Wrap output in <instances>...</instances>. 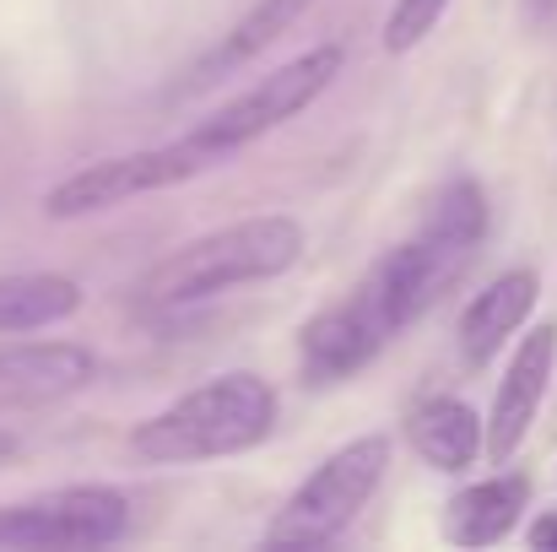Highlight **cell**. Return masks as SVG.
Returning a JSON list of instances; mask_svg holds the SVG:
<instances>
[{
	"mask_svg": "<svg viewBox=\"0 0 557 552\" xmlns=\"http://www.w3.org/2000/svg\"><path fill=\"white\" fill-rule=\"evenodd\" d=\"M304 260V222L282 211L238 217L227 228H211L200 238L163 255L141 282H136V309L141 315H169L185 304H206L216 293L271 282Z\"/></svg>",
	"mask_w": 557,
	"mask_h": 552,
	"instance_id": "6da1fadb",
	"label": "cell"
},
{
	"mask_svg": "<svg viewBox=\"0 0 557 552\" xmlns=\"http://www.w3.org/2000/svg\"><path fill=\"white\" fill-rule=\"evenodd\" d=\"M482 233H487V195H482V184L476 180L444 184L433 211H428V222L406 244H395V249H384L373 260L369 277L358 282V293L379 309V320L389 331H406L471 266Z\"/></svg>",
	"mask_w": 557,
	"mask_h": 552,
	"instance_id": "7a4b0ae2",
	"label": "cell"
},
{
	"mask_svg": "<svg viewBox=\"0 0 557 552\" xmlns=\"http://www.w3.org/2000/svg\"><path fill=\"white\" fill-rule=\"evenodd\" d=\"M276 428V390L255 373H216L185 390L147 422H136L131 450L147 466H195L265 444Z\"/></svg>",
	"mask_w": 557,
	"mask_h": 552,
	"instance_id": "3957f363",
	"label": "cell"
},
{
	"mask_svg": "<svg viewBox=\"0 0 557 552\" xmlns=\"http://www.w3.org/2000/svg\"><path fill=\"white\" fill-rule=\"evenodd\" d=\"M342 60H347V54H342L336 44L304 49L298 60L276 65L271 76H260L255 87H244L238 98H227L211 120H200V125L189 131L185 142L195 147V158H200L206 169L227 163L233 152H244L249 142H260L265 131H276V125H287L293 114H304V109L342 76Z\"/></svg>",
	"mask_w": 557,
	"mask_h": 552,
	"instance_id": "277c9868",
	"label": "cell"
},
{
	"mask_svg": "<svg viewBox=\"0 0 557 552\" xmlns=\"http://www.w3.org/2000/svg\"><path fill=\"white\" fill-rule=\"evenodd\" d=\"M384 466H389L384 433H363V439L342 444L336 455H325L293 488V499L265 526V542L271 548H325V542H336L369 510L373 488L384 482Z\"/></svg>",
	"mask_w": 557,
	"mask_h": 552,
	"instance_id": "5b68a950",
	"label": "cell"
},
{
	"mask_svg": "<svg viewBox=\"0 0 557 552\" xmlns=\"http://www.w3.org/2000/svg\"><path fill=\"white\" fill-rule=\"evenodd\" d=\"M125 531H131V504H125L120 488H103V482H76V488H54V493L0 504V548H109Z\"/></svg>",
	"mask_w": 557,
	"mask_h": 552,
	"instance_id": "8992f818",
	"label": "cell"
},
{
	"mask_svg": "<svg viewBox=\"0 0 557 552\" xmlns=\"http://www.w3.org/2000/svg\"><path fill=\"white\" fill-rule=\"evenodd\" d=\"M206 163L195 158L189 142L174 147H141V152H120V158H98L76 174L54 184L44 195V211L54 222H76V217H92V211H114L136 195H158L169 184H185L189 174H200Z\"/></svg>",
	"mask_w": 557,
	"mask_h": 552,
	"instance_id": "52a82bcc",
	"label": "cell"
},
{
	"mask_svg": "<svg viewBox=\"0 0 557 552\" xmlns=\"http://www.w3.org/2000/svg\"><path fill=\"white\" fill-rule=\"evenodd\" d=\"M553 364H557V326L525 331V342L515 347V358H509L504 379H498L493 412H487V455H493L498 466L525 444V433H531V422H536V412H542V401H547Z\"/></svg>",
	"mask_w": 557,
	"mask_h": 552,
	"instance_id": "ba28073f",
	"label": "cell"
},
{
	"mask_svg": "<svg viewBox=\"0 0 557 552\" xmlns=\"http://www.w3.org/2000/svg\"><path fill=\"white\" fill-rule=\"evenodd\" d=\"M395 331L379 320V309H373L363 293H347L342 304H325L309 326H304V368L320 379V384H331V379H352L358 368H369L379 353H384V342H389Z\"/></svg>",
	"mask_w": 557,
	"mask_h": 552,
	"instance_id": "9c48e42d",
	"label": "cell"
},
{
	"mask_svg": "<svg viewBox=\"0 0 557 552\" xmlns=\"http://www.w3.org/2000/svg\"><path fill=\"white\" fill-rule=\"evenodd\" d=\"M98 379V358L82 342H16L0 347V406H49Z\"/></svg>",
	"mask_w": 557,
	"mask_h": 552,
	"instance_id": "30bf717a",
	"label": "cell"
},
{
	"mask_svg": "<svg viewBox=\"0 0 557 552\" xmlns=\"http://www.w3.org/2000/svg\"><path fill=\"white\" fill-rule=\"evenodd\" d=\"M309 5H314V0H255V5H249V11H244V16H238V22H233V27H227V33L195 60V65H189L185 82L169 87V98H195V93L216 87L222 76H233L238 65H249L255 54H265V49H271V44H276V38H282Z\"/></svg>",
	"mask_w": 557,
	"mask_h": 552,
	"instance_id": "8fae6325",
	"label": "cell"
},
{
	"mask_svg": "<svg viewBox=\"0 0 557 552\" xmlns=\"http://www.w3.org/2000/svg\"><path fill=\"white\" fill-rule=\"evenodd\" d=\"M406 444L433 471H466L487 450V422L460 395H428L406 412Z\"/></svg>",
	"mask_w": 557,
	"mask_h": 552,
	"instance_id": "7c38bea8",
	"label": "cell"
},
{
	"mask_svg": "<svg viewBox=\"0 0 557 552\" xmlns=\"http://www.w3.org/2000/svg\"><path fill=\"white\" fill-rule=\"evenodd\" d=\"M525 504H531V477L525 471H498V477L471 482V488H460L449 499L444 537L455 548H493V542H504L520 526Z\"/></svg>",
	"mask_w": 557,
	"mask_h": 552,
	"instance_id": "4fadbf2b",
	"label": "cell"
},
{
	"mask_svg": "<svg viewBox=\"0 0 557 552\" xmlns=\"http://www.w3.org/2000/svg\"><path fill=\"white\" fill-rule=\"evenodd\" d=\"M536 293H542L536 271H504V277H493V282L466 304V315H460V353H466V364H487V358L531 320Z\"/></svg>",
	"mask_w": 557,
	"mask_h": 552,
	"instance_id": "5bb4252c",
	"label": "cell"
},
{
	"mask_svg": "<svg viewBox=\"0 0 557 552\" xmlns=\"http://www.w3.org/2000/svg\"><path fill=\"white\" fill-rule=\"evenodd\" d=\"M82 309V287L60 271H11L0 277V336H27L71 320Z\"/></svg>",
	"mask_w": 557,
	"mask_h": 552,
	"instance_id": "9a60e30c",
	"label": "cell"
},
{
	"mask_svg": "<svg viewBox=\"0 0 557 552\" xmlns=\"http://www.w3.org/2000/svg\"><path fill=\"white\" fill-rule=\"evenodd\" d=\"M444 11H449V0H395L389 16H384V49H389V54L417 49V44L438 27Z\"/></svg>",
	"mask_w": 557,
	"mask_h": 552,
	"instance_id": "2e32d148",
	"label": "cell"
},
{
	"mask_svg": "<svg viewBox=\"0 0 557 552\" xmlns=\"http://www.w3.org/2000/svg\"><path fill=\"white\" fill-rule=\"evenodd\" d=\"M525 537H531V548L557 552V515H542V520H536V526H531Z\"/></svg>",
	"mask_w": 557,
	"mask_h": 552,
	"instance_id": "e0dca14e",
	"label": "cell"
},
{
	"mask_svg": "<svg viewBox=\"0 0 557 552\" xmlns=\"http://www.w3.org/2000/svg\"><path fill=\"white\" fill-rule=\"evenodd\" d=\"M11 455H16V433H5V428H0V466H5Z\"/></svg>",
	"mask_w": 557,
	"mask_h": 552,
	"instance_id": "ac0fdd59",
	"label": "cell"
},
{
	"mask_svg": "<svg viewBox=\"0 0 557 552\" xmlns=\"http://www.w3.org/2000/svg\"><path fill=\"white\" fill-rule=\"evenodd\" d=\"M553 5H557V0H525V11H531V16H547Z\"/></svg>",
	"mask_w": 557,
	"mask_h": 552,
	"instance_id": "d6986e66",
	"label": "cell"
}]
</instances>
